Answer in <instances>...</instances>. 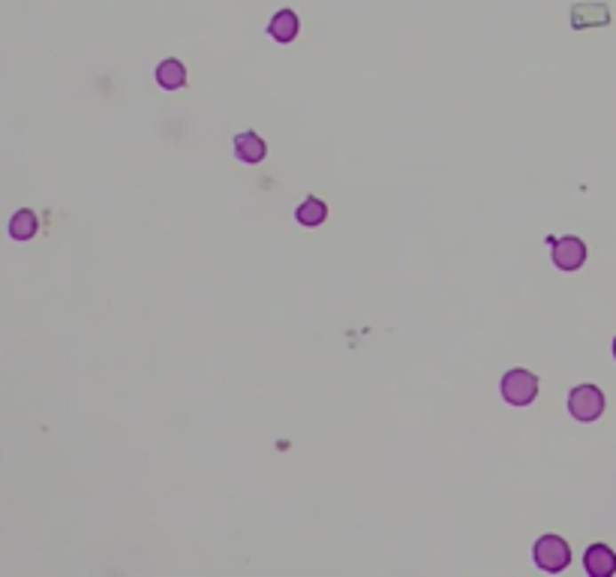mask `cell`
Here are the masks:
<instances>
[{
	"mask_svg": "<svg viewBox=\"0 0 616 577\" xmlns=\"http://www.w3.org/2000/svg\"><path fill=\"white\" fill-rule=\"evenodd\" d=\"M532 559L541 572L559 574V572H565L568 563H572V548H568V541L559 539V535H541L532 548Z\"/></svg>",
	"mask_w": 616,
	"mask_h": 577,
	"instance_id": "1",
	"label": "cell"
},
{
	"mask_svg": "<svg viewBox=\"0 0 616 577\" xmlns=\"http://www.w3.org/2000/svg\"><path fill=\"white\" fill-rule=\"evenodd\" d=\"M502 397L511 403V406H529L535 397H539V379L529 370H508L500 382Z\"/></svg>",
	"mask_w": 616,
	"mask_h": 577,
	"instance_id": "2",
	"label": "cell"
},
{
	"mask_svg": "<svg viewBox=\"0 0 616 577\" xmlns=\"http://www.w3.org/2000/svg\"><path fill=\"white\" fill-rule=\"evenodd\" d=\"M568 413L578 418V421H596L604 413V394L596 385H578V389L568 394Z\"/></svg>",
	"mask_w": 616,
	"mask_h": 577,
	"instance_id": "3",
	"label": "cell"
},
{
	"mask_svg": "<svg viewBox=\"0 0 616 577\" xmlns=\"http://www.w3.org/2000/svg\"><path fill=\"white\" fill-rule=\"evenodd\" d=\"M583 262H587V244L580 238L568 235V238H559L554 244V265L559 271H578Z\"/></svg>",
	"mask_w": 616,
	"mask_h": 577,
	"instance_id": "4",
	"label": "cell"
},
{
	"mask_svg": "<svg viewBox=\"0 0 616 577\" xmlns=\"http://www.w3.org/2000/svg\"><path fill=\"white\" fill-rule=\"evenodd\" d=\"M583 568L589 577H611L616 572V553L607 544H589L583 553Z\"/></svg>",
	"mask_w": 616,
	"mask_h": 577,
	"instance_id": "5",
	"label": "cell"
},
{
	"mask_svg": "<svg viewBox=\"0 0 616 577\" xmlns=\"http://www.w3.org/2000/svg\"><path fill=\"white\" fill-rule=\"evenodd\" d=\"M235 154H238L241 163L256 165V163L265 160L268 145L256 136V132H241V136H235Z\"/></svg>",
	"mask_w": 616,
	"mask_h": 577,
	"instance_id": "6",
	"label": "cell"
},
{
	"mask_svg": "<svg viewBox=\"0 0 616 577\" xmlns=\"http://www.w3.org/2000/svg\"><path fill=\"white\" fill-rule=\"evenodd\" d=\"M156 84H160L163 91H178V88H184V84H187V69H184V63L175 60V58L163 60L160 67H156Z\"/></svg>",
	"mask_w": 616,
	"mask_h": 577,
	"instance_id": "7",
	"label": "cell"
},
{
	"mask_svg": "<svg viewBox=\"0 0 616 577\" xmlns=\"http://www.w3.org/2000/svg\"><path fill=\"white\" fill-rule=\"evenodd\" d=\"M268 34L277 39V43L289 45L292 39L298 36V15L292 12V10H280V12L271 19V25H268Z\"/></svg>",
	"mask_w": 616,
	"mask_h": 577,
	"instance_id": "8",
	"label": "cell"
},
{
	"mask_svg": "<svg viewBox=\"0 0 616 577\" xmlns=\"http://www.w3.org/2000/svg\"><path fill=\"white\" fill-rule=\"evenodd\" d=\"M325 217H328V204L322 199H313V196L310 199H304L295 211V220L301 226H322L325 223Z\"/></svg>",
	"mask_w": 616,
	"mask_h": 577,
	"instance_id": "9",
	"label": "cell"
},
{
	"mask_svg": "<svg viewBox=\"0 0 616 577\" xmlns=\"http://www.w3.org/2000/svg\"><path fill=\"white\" fill-rule=\"evenodd\" d=\"M36 228H39V223H36V213L34 211H19L15 213V217L10 220V238L12 241H30L36 235Z\"/></svg>",
	"mask_w": 616,
	"mask_h": 577,
	"instance_id": "10",
	"label": "cell"
},
{
	"mask_svg": "<svg viewBox=\"0 0 616 577\" xmlns=\"http://www.w3.org/2000/svg\"><path fill=\"white\" fill-rule=\"evenodd\" d=\"M604 21H607L604 6H578V10H574V28L604 25Z\"/></svg>",
	"mask_w": 616,
	"mask_h": 577,
	"instance_id": "11",
	"label": "cell"
},
{
	"mask_svg": "<svg viewBox=\"0 0 616 577\" xmlns=\"http://www.w3.org/2000/svg\"><path fill=\"white\" fill-rule=\"evenodd\" d=\"M613 358H616V340H613Z\"/></svg>",
	"mask_w": 616,
	"mask_h": 577,
	"instance_id": "12",
	"label": "cell"
}]
</instances>
